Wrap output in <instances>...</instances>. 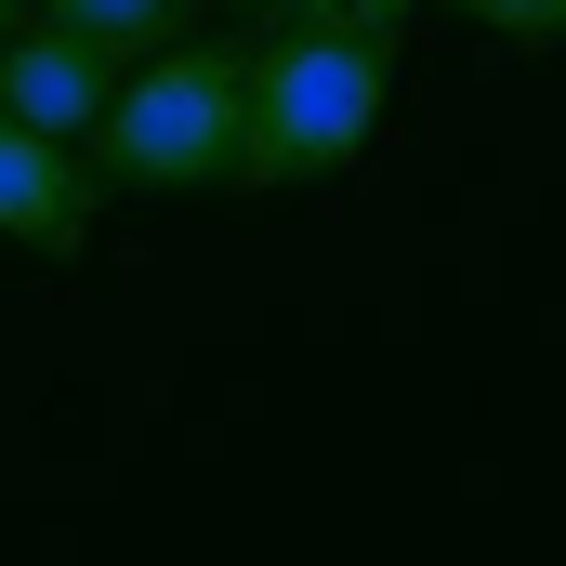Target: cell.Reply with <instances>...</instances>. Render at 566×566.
<instances>
[{
	"label": "cell",
	"instance_id": "cell-8",
	"mask_svg": "<svg viewBox=\"0 0 566 566\" xmlns=\"http://www.w3.org/2000/svg\"><path fill=\"white\" fill-rule=\"evenodd\" d=\"M13 27H27V0H0V40H13Z\"/></svg>",
	"mask_w": 566,
	"mask_h": 566
},
{
	"label": "cell",
	"instance_id": "cell-1",
	"mask_svg": "<svg viewBox=\"0 0 566 566\" xmlns=\"http://www.w3.org/2000/svg\"><path fill=\"white\" fill-rule=\"evenodd\" d=\"M396 106V40H356V27H303L251 40V145H238V185L290 198V185H343L369 133Z\"/></svg>",
	"mask_w": 566,
	"mask_h": 566
},
{
	"label": "cell",
	"instance_id": "cell-6",
	"mask_svg": "<svg viewBox=\"0 0 566 566\" xmlns=\"http://www.w3.org/2000/svg\"><path fill=\"white\" fill-rule=\"evenodd\" d=\"M474 40H514V53H566V0H448Z\"/></svg>",
	"mask_w": 566,
	"mask_h": 566
},
{
	"label": "cell",
	"instance_id": "cell-5",
	"mask_svg": "<svg viewBox=\"0 0 566 566\" xmlns=\"http://www.w3.org/2000/svg\"><path fill=\"white\" fill-rule=\"evenodd\" d=\"M40 13H53V27H80V40H106V53L133 66V53H171V40H185V13H198V0H40Z\"/></svg>",
	"mask_w": 566,
	"mask_h": 566
},
{
	"label": "cell",
	"instance_id": "cell-7",
	"mask_svg": "<svg viewBox=\"0 0 566 566\" xmlns=\"http://www.w3.org/2000/svg\"><path fill=\"white\" fill-rule=\"evenodd\" d=\"M303 27H356V40H409V13L422 0H290Z\"/></svg>",
	"mask_w": 566,
	"mask_h": 566
},
{
	"label": "cell",
	"instance_id": "cell-2",
	"mask_svg": "<svg viewBox=\"0 0 566 566\" xmlns=\"http://www.w3.org/2000/svg\"><path fill=\"white\" fill-rule=\"evenodd\" d=\"M238 145H251V40H171L119 66L93 119V185L198 198V185H238Z\"/></svg>",
	"mask_w": 566,
	"mask_h": 566
},
{
	"label": "cell",
	"instance_id": "cell-4",
	"mask_svg": "<svg viewBox=\"0 0 566 566\" xmlns=\"http://www.w3.org/2000/svg\"><path fill=\"white\" fill-rule=\"evenodd\" d=\"M106 93H119V53H106V40H80V27H53V13H27V27L0 40V106H13L27 133L93 145Z\"/></svg>",
	"mask_w": 566,
	"mask_h": 566
},
{
	"label": "cell",
	"instance_id": "cell-3",
	"mask_svg": "<svg viewBox=\"0 0 566 566\" xmlns=\"http://www.w3.org/2000/svg\"><path fill=\"white\" fill-rule=\"evenodd\" d=\"M93 224H106L93 158H66L53 133H27V119L0 106V238H13V251H40V264H80V251H93Z\"/></svg>",
	"mask_w": 566,
	"mask_h": 566
}]
</instances>
